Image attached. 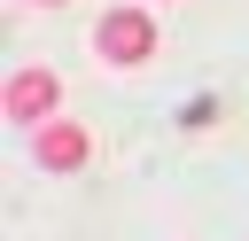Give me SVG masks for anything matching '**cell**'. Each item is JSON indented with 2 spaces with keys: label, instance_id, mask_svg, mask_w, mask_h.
Instances as JSON below:
<instances>
[{
  "label": "cell",
  "instance_id": "277c9868",
  "mask_svg": "<svg viewBox=\"0 0 249 241\" xmlns=\"http://www.w3.org/2000/svg\"><path fill=\"white\" fill-rule=\"evenodd\" d=\"M39 8H62V0H39Z\"/></svg>",
  "mask_w": 249,
  "mask_h": 241
},
{
  "label": "cell",
  "instance_id": "3957f363",
  "mask_svg": "<svg viewBox=\"0 0 249 241\" xmlns=\"http://www.w3.org/2000/svg\"><path fill=\"white\" fill-rule=\"evenodd\" d=\"M31 155H39V171H78V163L93 155V140H86V124L54 117V124H39V132H31Z\"/></svg>",
  "mask_w": 249,
  "mask_h": 241
},
{
  "label": "cell",
  "instance_id": "7a4b0ae2",
  "mask_svg": "<svg viewBox=\"0 0 249 241\" xmlns=\"http://www.w3.org/2000/svg\"><path fill=\"white\" fill-rule=\"evenodd\" d=\"M54 109H62V78H54L47 62H31V70L8 78V117H16V124L39 132V124H54Z\"/></svg>",
  "mask_w": 249,
  "mask_h": 241
},
{
  "label": "cell",
  "instance_id": "6da1fadb",
  "mask_svg": "<svg viewBox=\"0 0 249 241\" xmlns=\"http://www.w3.org/2000/svg\"><path fill=\"white\" fill-rule=\"evenodd\" d=\"M93 54H101L109 70H140V62L156 54V16H148V8H109V16L93 23Z\"/></svg>",
  "mask_w": 249,
  "mask_h": 241
}]
</instances>
